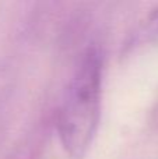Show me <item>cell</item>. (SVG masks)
Wrapping results in <instances>:
<instances>
[{"label":"cell","mask_w":158,"mask_h":159,"mask_svg":"<svg viewBox=\"0 0 158 159\" xmlns=\"http://www.w3.org/2000/svg\"><path fill=\"white\" fill-rule=\"evenodd\" d=\"M102 57L97 48L81 55L64 91L58 115V134L66 154L86 157L97 134L102 105Z\"/></svg>","instance_id":"1"}]
</instances>
